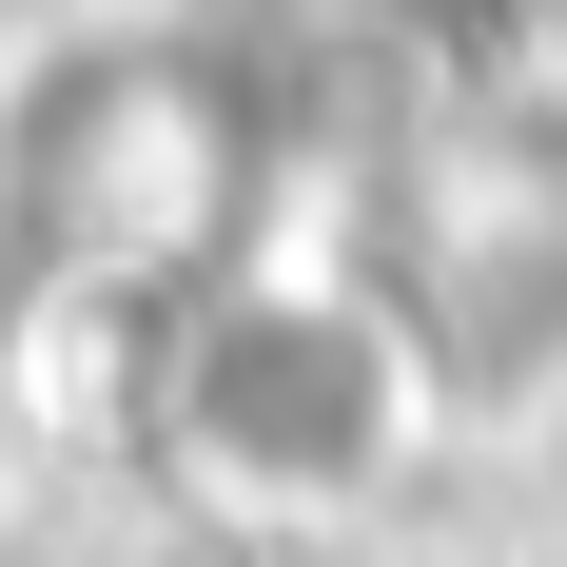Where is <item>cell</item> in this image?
Returning <instances> with one entry per match:
<instances>
[{
	"mask_svg": "<svg viewBox=\"0 0 567 567\" xmlns=\"http://www.w3.org/2000/svg\"><path fill=\"white\" fill-rule=\"evenodd\" d=\"M451 411V372L411 352L392 293H216L157 372V431L176 470L255 528H313V509H372L411 470V431Z\"/></svg>",
	"mask_w": 567,
	"mask_h": 567,
	"instance_id": "cell-1",
	"label": "cell"
}]
</instances>
